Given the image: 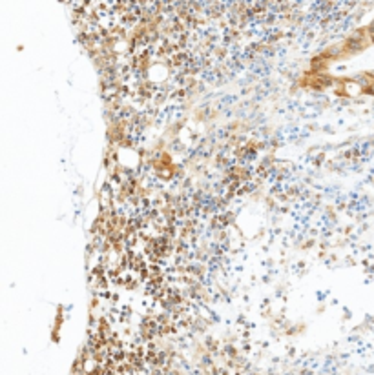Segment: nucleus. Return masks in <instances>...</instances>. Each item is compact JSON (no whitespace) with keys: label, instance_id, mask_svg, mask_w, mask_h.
Instances as JSON below:
<instances>
[]
</instances>
